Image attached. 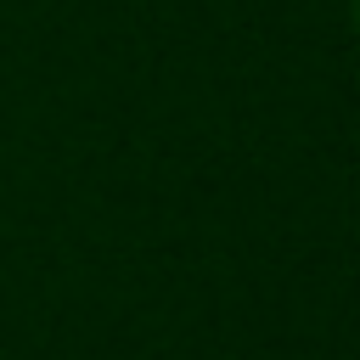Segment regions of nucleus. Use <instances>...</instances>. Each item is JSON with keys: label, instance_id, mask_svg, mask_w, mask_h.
<instances>
[{"label": "nucleus", "instance_id": "obj_1", "mask_svg": "<svg viewBox=\"0 0 360 360\" xmlns=\"http://www.w3.org/2000/svg\"><path fill=\"white\" fill-rule=\"evenodd\" d=\"M349 17H354V34H360V0H349Z\"/></svg>", "mask_w": 360, "mask_h": 360}]
</instances>
